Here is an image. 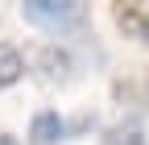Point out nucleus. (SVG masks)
<instances>
[{"label":"nucleus","instance_id":"obj_4","mask_svg":"<svg viewBox=\"0 0 149 145\" xmlns=\"http://www.w3.org/2000/svg\"><path fill=\"white\" fill-rule=\"evenodd\" d=\"M25 75V58H21V50L8 46V42H0V87H8Z\"/></svg>","mask_w":149,"mask_h":145},{"label":"nucleus","instance_id":"obj_3","mask_svg":"<svg viewBox=\"0 0 149 145\" xmlns=\"http://www.w3.org/2000/svg\"><path fill=\"white\" fill-rule=\"evenodd\" d=\"M29 137H33V145H54L58 137H66V120L54 112V108H42V112L29 120Z\"/></svg>","mask_w":149,"mask_h":145},{"label":"nucleus","instance_id":"obj_5","mask_svg":"<svg viewBox=\"0 0 149 145\" xmlns=\"http://www.w3.org/2000/svg\"><path fill=\"white\" fill-rule=\"evenodd\" d=\"M104 145H145V129L137 120H120L104 133Z\"/></svg>","mask_w":149,"mask_h":145},{"label":"nucleus","instance_id":"obj_1","mask_svg":"<svg viewBox=\"0 0 149 145\" xmlns=\"http://www.w3.org/2000/svg\"><path fill=\"white\" fill-rule=\"evenodd\" d=\"M21 13L42 29H74L87 21V8L79 0H25Z\"/></svg>","mask_w":149,"mask_h":145},{"label":"nucleus","instance_id":"obj_6","mask_svg":"<svg viewBox=\"0 0 149 145\" xmlns=\"http://www.w3.org/2000/svg\"><path fill=\"white\" fill-rule=\"evenodd\" d=\"M141 38H145V42H149V13H145V17H141Z\"/></svg>","mask_w":149,"mask_h":145},{"label":"nucleus","instance_id":"obj_7","mask_svg":"<svg viewBox=\"0 0 149 145\" xmlns=\"http://www.w3.org/2000/svg\"><path fill=\"white\" fill-rule=\"evenodd\" d=\"M0 145H21L17 137H8V133H0Z\"/></svg>","mask_w":149,"mask_h":145},{"label":"nucleus","instance_id":"obj_2","mask_svg":"<svg viewBox=\"0 0 149 145\" xmlns=\"http://www.w3.org/2000/svg\"><path fill=\"white\" fill-rule=\"evenodd\" d=\"M33 66H37V75L46 83H66L70 79V54L58 50V46H42L33 54Z\"/></svg>","mask_w":149,"mask_h":145}]
</instances>
